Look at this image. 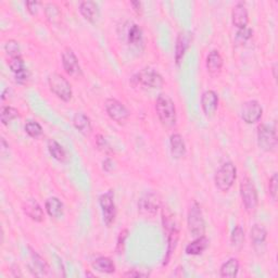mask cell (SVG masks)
Listing matches in <instances>:
<instances>
[{"label": "cell", "instance_id": "cell-1", "mask_svg": "<svg viewBox=\"0 0 278 278\" xmlns=\"http://www.w3.org/2000/svg\"><path fill=\"white\" fill-rule=\"evenodd\" d=\"M155 111L161 124L166 128H172L176 124V108L172 98L160 94L155 100Z\"/></svg>", "mask_w": 278, "mask_h": 278}, {"label": "cell", "instance_id": "cell-2", "mask_svg": "<svg viewBox=\"0 0 278 278\" xmlns=\"http://www.w3.org/2000/svg\"><path fill=\"white\" fill-rule=\"evenodd\" d=\"M187 226L192 237L198 238L201 236H205L206 223L205 219H203L201 207L197 201H193L188 210Z\"/></svg>", "mask_w": 278, "mask_h": 278}, {"label": "cell", "instance_id": "cell-3", "mask_svg": "<svg viewBox=\"0 0 278 278\" xmlns=\"http://www.w3.org/2000/svg\"><path fill=\"white\" fill-rule=\"evenodd\" d=\"M236 177H237L236 166L231 162H226L217 170L214 176L215 186L219 190L226 192L233 187Z\"/></svg>", "mask_w": 278, "mask_h": 278}, {"label": "cell", "instance_id": "cell-4", "mask_svg": "<svg viewBox=\"0 0 278 278\" xmlns=\"http://www.w3.org/2000/svg\"><path fill=\"white\" fill-rule=\"evenodd\" d=\"M51 92L64 103H69L73 97V90L70 82L59 73H52L48 78Z\"/></svg>", "mask_w": 278, "mask_h": 278}, {"label": "cell", "instance_id": "cell-5", "mask_svg": "<svg viewBox=\"0 0 278 278\" xmlns=\"http://www.w3.org/2000/svg\"><path fill=\"white\" fill-rule=\"evenodd\" d=\"M240 196H242L243 205L248 213H253L259 205V197L255 185L252 180L244 177L240 183Z\"/></svg>", "mask_w": 278, "mask_h": 278}, {"label": "cell", "instance_id": "cell-6", "mask_svg": "<svg viewBox=\"0 0 278 278\" xmlns=\"http://www.w3.org/2000/svg\"><path fill=\"white\" fill-rule=\"evenodd\" d=\"M257 145L260 149L265 152H273L277 148V134L276 128L261 124L257 127Z\"/></svg>", "mask_w": 278, "mask_h": 278}, {"label": "cell", "instance_id": "cell-7", "mask_svg": "<svg viewBox=\"0 0 278 278\" xmlns=\"http://www.w3.org/2000/svg\"><path fill=\"white\" fill-rule=\"evenodd\" d=\"M99 205L103 212L104 221L107 226H111L116 217V207L114 202V192L109 190L99 197Z\"/></svg>", "mask_w": 278, "mask_h": 278}, {"label": "cell", "instance_id": "cell-8", "mask_svg": "<svg viewBox=\"0 0 278 278\" xmlns=\"http://www.w3.org/2000/svg\"><path fill=\"white\" fill-rule=\"evenodd\" d=\"M161 200L154 192L146 193L138 201V212L144 217H152L160 209Z\"/></svg>", "mask_w": 278, "mask_h": 278}, {"label": "cell", "instance_id": "cell-9", "mask_svg": "<svg viewBox=\"0 0 278 278\" xmlns=\"http://www.w3.org/2000/svg\"><path fill=\"white\" fill-rule=\"evenodd\" d=\"M134 80L137 84L150 89L162 88L164 85V80L161 74L152 69H144L137 74Z\"/></svg>", "mask_w": 278, "mask_h": 278}, {"label": "cell", "instance_id": "cell-10", "mask_svg": "<svg viewBox=\"0 0 278 278\" xmlns=\"http://www.w3.org/2000/svg\"><path fill=\"white\" fill-rule=\"evenodd\" d=\"M105 108L107 111V114L117 123L125 122L129 117V114H131L127 108L122 103H120L118 100L113 98H109L106 100Z\"/></svg>", "mask_w": 278, "mask_h": 278}, {"label": "cell", "instance_id": "cell-11", "mask_svg": "<svg viewBox=\"0 0 278 278\" xmlns=\"http://www.w3.org/2000/svg\"><path fill=\"white\" fill-rule=\"evenodd\" d=\"M62 66L68 75L72 77H81L83 75L76 54L69 47L62 52Z\"/></svg>", "mask_w": 278, "mask_h": 278}, {"label": "cell", "instance_id": "cell-12", "mask_svg": "<svg viewBox=\"0 0 278 278\" xmlns=\"http://www.w3.org/2000/svg\"><path fill=\"white\" fill-rule=\"evenodd\" d=\"M242 118L247 124H254L262 117L263 109L256 100H249L242 107Z\"/></svg>", "mask_w": 278, "mask_h": 278}, {"label": "cell", "instance_id": "cell-13", "mask_svg": "<svg viewBox=\"0 0 278 278\" xmlns=\"http://www.w3.org/2000/svg\"><path fill=\"white\" fill-rule=\"evenodd\" d=\"M201 108L207 117L215 115L219 108V96L214 90H206L201 96Z\"/></svg>", "mask_w": 278, "mask_h": 278}, {"label": "cell", "instance_id": "cell-14", "mask_svg": "<svg viewBox=\"0 0 278 278\" xmlns=\"http://www.w3.org/2000/svg\"><path fill=\"white\" fill-rule=\"evenodd\" d=\"M192 42V33L188 31H183L178 34L175 44V62L180 66L185 53L188 50Z\"/></svg>", "mask_w": 278, "mask_h": 278}, {"label": "cell", "instance_id": "cell-15", "mask_svg": "<svg viewBox=\"0 0 278 278\" xmlns=\"http://www.w3.org/2000/svg\"><path fill=\"white\" fill-rule=\"evenodd\" d=\"M22 210L26 216H29L32 221L37 222V223H41L44 221V211L39 203L34 199L26 200L23 202Z\"/></svg>", "mask_w": 278, "mask_h": 278}, {"label": "cell", "instance_id": "cell-16", "mask_svg": "<svg viewBox=\"0 0 278 278\" xmlns=\"http://www.w3.org/2000/svg\"><path fill=\"white\" fill-rule=\"evenodd\" d=\"M231 20H233V24L238 30L248 27L249 14L246 6L243 3H238L233 8V11H231Z\"/></svg>", "mask_w": 278, "mask_h": 278}, {"label": "cell", "instance_id": "cell-17", "mask_svg": "<svg viewBox=\"0 0 278 278\" xmlns=\"http://www.w3.org/2000/svg\"><path fill=\"white\" fill-rule=\"evenodd\" d=\"M250 238H251V243L255 251H260L262 248L265 246L266 238H267V230L261 224H254L250 230Z\"/></svg>", "mask_w": 278, "mask_h": 278}, {"label": "cell", "instance_id": "cell-18", "mask_svg": "<svg viewBox=\"0 0 278 278\" xmlns=\"http://www.w3.org/2000/svg\"><path fill=\"white\" fill-rule=\"evenodd\" d=\"M170 149L174 159H182L187 153L186 144L181 134H173L170 137Z\"/></svg>", "mask_w": 278, "mask_h": 278}, {"label": "cell", "instance_id": "cell-19", "mask_svg": "<svg viewBox=\"0 0 278 278\" xmlns=\"http://www.w3.org/2000/svg\"><path fill=\"white\" fill-rule=\"evenodd\" d=\"M80 12L85 18L86 21L90 23H95L99 17V7L95 2H90V0H86V2H82L80 4Z\"/></svg>", "mask_w": 278, "mask_h": 278}, {"label": "cell", "instance_id": "cell-20", "mask_svg": "<svg viewBox=\"0 0 278 278\" xmlns=\"http://www.w3.org/2000/svg\"><path fill=\"white\" fill-rule=\"evenodd\" d=\"M164 226H169V246H168V254H166L164 259V265L168 264L170 262V259L172 253L174 252V250L176 248V245H177V240H178V229L175 226V223L170 220L166 221V223H164Z\"/></svg>", "mask_w": 278, "mask_h": 278}, {"label": "cell", "instance_id": "cell-21", "mask_svg": "<svg viewBox=\"0 0 278 278\" xmlns=\"http://www.w3.org/2000/svg\"><path fill=\"white\" fill-rule=\"evenodd\" d=\"M207 70L212 75H216L219 74L223 68V58H222L221 53L217 50H212L209 52V54L207 55Z\"/></svg>", "mask_w": 278, "mask_h": 278}, {"label": "cell", "instance_id": "cell-22", "mask_svg": "<svg viewBox=\"0 0 278 278\" xmlns=\"http://www.w3.org/2000/svg\"><path fill=\"white\" fill-rule=\"evenodd\" d=\"M209 245L210 240L206 236H201L194 239L192 243H190L186 247V249H185V251H186L188 255H200L206 251Z\"/></svg>", "mask_w": 278, "mask_h": 278}, {"label": "cell", "instance_id": "cell-23", "mask_svg": "<svg viewBox=\"0 0 278 278\" xmlns=\"http://www.w3.org/2000/svg\"><path fill=\"white\" fill-rule=\"evenodd\" d=\"M73 125L83 135L88 136L91 134V131H92L91 121H90V118L84 113L77 112L75 115H74Z\"/></svg>", "mask_w": 278, "mask_h": 278}, {"label": "cell", "instance_id": "cell-24", "mask_svg": "<svg viewBox=\"0 0 278 278\" xmlns=\"http://www.w3.org/2000/svg\"><path fill=\"white\" fill-rule=\"evenodd\" d=\"M91 266L94 270L103 274H112L115 272V264L110 257L107 256H99L91 263Z\"/></svg>", "mask_w": 278, "mask_h": 278}, {"label": "cell", "instance_id": "cell-25", "mask_svg": "<svg viewBox=\"0 0 278 278\" xmlns=\"http://www.w3.org/2000/svg\"><path fill=\"white\" fill-rule=\"evenodd\" d=\"M31 256H32V263L33 265L31 266L33 273L35 276H45L48 272V264L45 262L44 259L37 254L35 251L31 249Z\"/></svg>", "mask_w": 278, "mask_h": 278}, {"label": "cell", "instance_id": "cell-26", "mask_svg": "<svg viewBox=\"0 0 278 278\" xmlns=\"http://www.w3.org/2000/svg\"><path fill=\"white\" fill-rule=\"evenodd\" d=\"M45 208L50 217L59 219L63 215V203L58 198L51 197L47 199L45 203Z\"/></svg>", "mask_w": 278, "mask_h": 278}, {"label": "cell", "instance_id": "cell-27", "mask_svg": "<svg viewBox=\"0 0 278 278\" xmlns=\"http://www.w3.org/2000/svg\"><path fill=\"white\" fill-rule=\"evenodd\" d=\"M239 271V261L236 257H231L220 268V275L224 278L236 277Z\"/></svg>", "mask_w": 278, "mask_h": 278}, {"label": "cell", "instance_id": "cell-28", "mask_svg": "<svg viewBox=\"0 0 278 278\" xmlns=\"http://www.w3.org/2000/svg\"><path fill=\"white\" fill-rule=\"evenodd\" d=\"M127 42L129 45L135 46V47H139L144 43V34L143 30L137 24H133L129 27L127 33Z\"/></svg>", "mask_w": 278, "mask_h": 278}, {"label": "cell", "instance_id": "cell-29", "mask_svg": "<svg viewBox=\"0 0 278 278\" xmlns=\"http://www.w3.org/2000/svg\"><path fill=\"white\" fill-rule=\"evenodd\" d=\"M48 151L50 153V155L59 162H64L67 160V153L64 151L63 147L57 142L54 141V139H49L48 141Z\"/></svg>", "mask_w": 278, "mask_h": 278}, {"label": "cell", "instance_id": "cell-30", "mask_svg": "<svg viewBox=\"0 0 278 278\" xmlns=\"http://www.w3.org/2000/svg\"><path fill=\"white\" fill-rule=\"evenodd\" d=\"M45 14L47 20L51 24H59L62 17V13L60 8L55 4H47L45 7Z\"/></svg>", "mask_w": 278, "mask_h": 278}, {"label": "cell", "instance_id": "cell-31", "mask_svg": "<svg viewBox=\"0 0 278 278\" xmlns=\"http://www.w3.org/2000/svg\"><path fill=\"white\" fill-rule=\"evenodd\" d=\"M20 116L18 114L17 109L10 107V106H3L2 110H0V120L4 125H7L10 123L13 120Z\"/></svg>", "mask_w": 278, "mask_h": 278}, {"label": "cell", "instance_id": "cell-32", "mask_svg": "<svg viewBox=\"0 0 278 278\" xmlns=\"http://www.w3.org/2000/svg\"><path fill=\"white\" fill-rule=\"evenodd\" d=\"M245 243V230L243 229L242 226L237 225L233 231H231V236H230V244L231 247L235 249H240L244 246Z\"/></svg>", "mask_w": 278, "mask_h": 278}, {"label": "cell", "instance_id": "cell-33", "mask_svg": "<svg viewBox=\"0 0 278 278\" xmlns=\"http://www.w3.org/2000/svg\"><path fill=\"white\" fill-rule=\"evenodd\" d=\"M25 133L29 135L32 138H38L43 134V127L41 126L39 123H37L35 121H29L25 126Z\"/></svg>", "mask_w": 278, "mask_h": 278}, {"label": "cell", "instance_id": "cell-34", "mask_svg": "<svg viewBox=\"0 0 278 278\" xmlns=\"http://www.w3.org/2000/svg\"><path fill=\"white\" fill-rule=\"evenodd\" d=\"M8 66L14 74L21 72L22 70L25 69L24 61L21 58V55H17V57H12L10 60H9Z\"/></svg>", "mask_w": 278, "mask_h": 278}, {"label": "cell", "instance_id": "cell-35", "mask_svg": "<svg viewBox=\"0 0 278 278\" xmlns=\"http://www.w3.org/2000/svg\"><path fill=\"white\" fill-rule=\"evenodd\" d=\"M5 50L11 58L17 57V55H20V45H18L16 41L10 39L6 43Z\"/></svg>", "mask_w": 278, "mask_h": 278}, {"label": "cell", "instance_id": "cell-36", "mask_svg": "<svg viewBox=\"0 0 278 278\" xmlns=\"http://www.w3.org/2000/svg\"><path fill=\"white\" fill-rule=\"evenodd\" d=\"M268 190H270V196L273 200L277 199V190H278V178L277 173H274L270 181H268Z\"/></svg>", "mask_w": 278, "mask_h": 278}, {"label": "cell", "instance_id": "cell-37", "mask_svg": "<svg viewBox=\"0 0 278 278\" xmlns=\"http://www.w3.org/2000/svg\"><path fill=\"white\" fill-rule=\"evenodd\" d=\"M96 145L98 147V149L100 151H103L106 154H110L112 153V149H111L110 145L108 144V142L106 141V138L103 135H98L97 139H96Z\"/></svg>", "mask_w": 278, "mask_h": 278}, {"label": "cell", "instance_id": "cell-38", "mask_svg": "<svg viewBox=\"0 0 278 278\" xmlns=\"http://www.w3.org/2000/svg\"><path fill=\"white\" fill-rule=\"evenodd\" d=\"M128 237V230L123 229L121 233L118 234L117 237V244H116V252L118 254H122L124 251V247H125V242Z\"/></svg>", "mask_w": 278, "mask_h": 278}, {"label": "cell", "instance_id": "cell-39", "mask_svg": "<svg viewBox=\"0 0 278 278\" xmlns=\"http://www.w3.org/2000/svg\"><path fill=\"white\" fill-rule=\"evenodd\" d=\"M29 78H30V73H29V71H27L26 68L24 70H22L21 72H18V73L15 74V82L20 85L26 84L27 81H29Z\"/></svg>", "mask_w": 278, "mask_h": 278}, {"label": "cell", "instance_id": "cell-40", "mask_svg": "<svg viewBox=\"0 0 278 278\" xmlns=\"http://www.w3.org/2000/svg\"><path fill=\"white\" fill-rule=\"evenodd\" d=\"M252 37V30L249 29V27H245V29L238 30L237 33V38L242 42H246Z\"/></svg>", "mask_w": 278, "mask_h": 278}, {"label": "cell", "instance_id": "cell-41", "mask_svg": "<svg viewBox=\"0 0 278 278\" xmlns=\"http://www.w3.org/2000/svg\"><path fill=\"white\" fill-rule=\"evenodd\" d=\"M25 5H26V8H27V11H29L32 15H35L37 13V11H38V7L42 5V3H39V2H27Z\"/></svg>", "mask_w": 278, "mask_h": 278}, {"label": "cell", "instance_id": "cell-42", "mask_svg": "<svg viewBox=\"0 0 278 278\" xmlns=\"http://www.w3.org/2000/svg\"><path fill=\"white\" fill-rule=\"evenodd\" d=\"M124 277H147L148 274H144L141 272H136V271H128L123 274Z\"/></svg>", "mask_w": 278, "mask_h": 278}, {"label": "cell", "instance_id": "cell-43", "mask_svg": "<svg viewBox=\"0 0 278 278\" xmlns=\"http://www.w3.org/2000/svg\"><path fill=\"white\" fill-rule=\"evenodd\" d=\"M103 164H104V170L106 172H110L111 170L113 169V162H112V160L110 159V157H107V159H105Z\"/></svg>", "mask_w": 278, "mask_h": 278}, {"label": "cell", "instance_id": "cell-44", "mask_svg": "<svg viewBox=\"0 0 278 278\" xmlns=\"http://www.w3.org/2000/svg\"><path fill=\"white\" fill-rule=\"evenodd\" d=\"M134 8V10L135 12L138 14V15H141L143 13V7H142V3H139V2H132L131 4Z\"/></svg>", "mask_w": 278, "mask_h": 278}, {"label": "cell", "instance_id": "cell-45", "mask_svg": "<svg viewBox=\"0 0 278 278\" xmlns=\"http://www.w3.org/2000/svg\"><path fill=\"white\" fill-rule=\"evenodd\" d=\"M276 68H277V64L274 63L273 64V73H274V78H276Z\"/></svg>", "mask_w": 278, "mask_h": 278}]
</instances>
